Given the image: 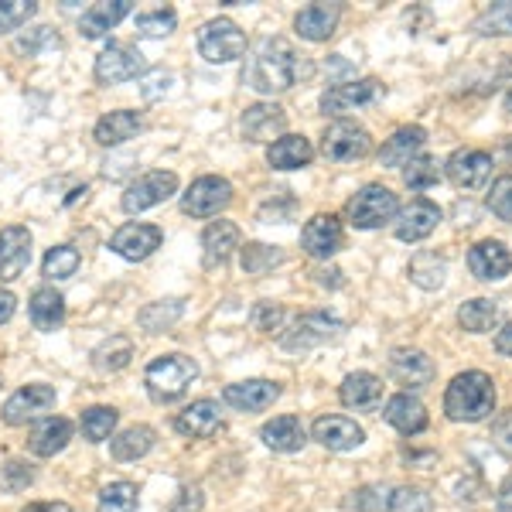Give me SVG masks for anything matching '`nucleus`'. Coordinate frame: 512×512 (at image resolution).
<instances>
[{
    "label": "nucleus",
    "instance_id": "nucleus-13",
    "mask_svg": "<svg viewBox=\"0 0 512 512\" xmlns=\"http://www.w3.org/2000/svg\"><path fill=\"white\" fill-rule=\"evenodd\" d=\"M492 154L485 151H475V147H461V151H454L448 164H444V171H448L451 185L465 188V192H475V188H482L485 181L492 178Z\"/></svg>",
    "mask_w": 512,
    "mask_h": 512
},
{
    "label": "nucleus",
    "instance_id": "nucleus-41",
    "mask_svg": "<svg viewBox=\"0 0 512 512\" xmlns=\"http://www.w3.org/2000/svg\"><path fill=\"white\" fill-rule=\"evenodd\" d=\"M475 31L485 38H506L512 35V0H502V4L485 7L475 18Z\"/></svg>",
    "mask_w": 512,
    "mask_h": 512
},
{
    "label": "nucleus",
    "instance_id": "nucleus-24",
    "mask_svg": "<svg viewBox=\"0 0 512 512\" xmlns=\"http://www.w3.org/2000/svg\"><path fill=\"white\" fill-rule=\"evenodd\" d=\"M386 424L396 427L400 434L414 437L420 431H427V424H431V417H427V407L417 400V396L410 393H396L390 396V403H386Z\"/></svg>",
    "mask_w": 512,
    "mask_h": 512
},
{
    "label": "nucleus",
    "instance_id": "nucleus-56",
    "mask_svg": "<svg viewBox=\"0 0 512 512\" xmlns=\"http://www.w3.org/2000/svg\"><path fill=\"white\" fill-rule=\"evenodd\" d=\"M492 441L499 444L502 451L512 454V410H506V414H499L492 420Z\"/></svg>",
    "mask_w": 512,
    "mask_h": 512
},
{
    "label": "nucleus",
    "instance_id": "nucleus-22",
    "mask_svg": "<svg viewBox=\"0 0 512 512\" xmlns=\"http://www.w3.org/2000/svg\"><path fill=\"white\" fill-rule=\"evenodd\" d=\"M468 270L478 280H502L512 270V253L506 243L499 239H482V243L472 246L468 253Z\"/></svg>",
    "mask_w": 512,
    "mask_h": 512
},
{
    "label": "nucleus",
    "instance_id": "nucleus-51",
    "mask_svg": "<svg viewBox=\"0 0 512 512\" xmlns=\"http://www.w3.org/2000/svg\"><path fill=\"white\" fill-rule=\"evenodd\" d=\"M38 4L31 0H0V31H14L35 18Z\"/></svg>",
    "mask_w": 512,
    "mask_h": 512
},
{
    "label": "nucleus",
    "instance_id": "nucleus-50",
    "mask_svg": "<svg viewBox=\"0 0 512 512\" xmlns=\"http://www.w3.org/2000/svg\"><path fill=\"white\" fill-rule=\"evenodd\" d=\"M386 502H390V485H362V489L352 492L349 509H355V512H386Z\"/></svg>",
    "mask_w": 512,
    "mask_h": 512
},
{
    "label": "nucleus",
    "instance_id": "nucleus-48",
    "mask_svg": "<svg viewBox=\"0 0 512 512\" xmlns=\"http://www.w3.org/2000/svg\"><path fill=\"white\" fill-rule=\"evenodd\" d=\"M31 482H35V468H31L28 461H21V458H7L4 465H0V492L18 495V492L28 489Z\"/></svg>",
    "mask_w": 512,
    "mask_h": 512
},
{
    "label": "nucleus",
    "instance_id": "nucleus-45",
    "mask_svg": "<svg viewBox=\"0 0 512 512\" xmlns=\"http://www.w3.org/2000/svg\"><path fill=\"white\" fill-rule=\"evenodd\" d=\"M403 181H407V188H414V192H424V188H434L437 181H441V164L437 158H427V154H420L403 168Z\"/></svg>",
    "mask_w": 512,
    "mask_h": 512
},
{
    "label": "nucleus",
    "instance_id": "nucleus-46",
    "mask_svg": "<svg viewBox=\"0 0 512 512\" xmlns=\"http://www.w3.org/2000/svg\"><path fill=\"white\" fill-rule=\"evenodd\" d=\"M178 24V14L171 7H154V11L137 14V35L144 38H168Z\"/></svg>",
    "mask_w": 512,
    "mask_h": 512
},
{
    "label": "nucleus",
    "instance_id": "nucleus-55",
    "mask_svg": "<svg viewBox=\"0 0 512 512\" xmlns=\"http://www.w3.org/2000/svg\"><path fill=\"white\" fill-rule=\"evenodd\" d=\"M202 489L198 485H185L178 495H175V502H171V512H198L202 509Z\"/></svg>",
    "mask_w": 512,
    "mask_h": 512
},
{
    "label": "nucleus",
    "instance_id": "nucleus-61",
    "mask_svg": "<svg viewBox=\"0 0 512 512\" xmlns=\"http://www.w3.org/2000/svg\"><path fill=\"white\" fill-rule=\"evenodd\" d=\"M315 277H318L321 287H338V284H342V274H338L335 267L332 270H321V274H315Z\"/></svg>",
    "mask_w": 512,
    "mask_h": 512
},
{
    "label": "nucleus",
    "instance_id": "nucleus-8",
    "mask_svg": "<svg viewBox=\"0 0 512 512\" xmlns=\"http://www.w3.org/2000/svg\"><path fill=\"white\" fill-rule=\"evenodd\" d=\"M321 154L328 161H362L373 154V137L352 120H335L321 137Z\"/></svg>",
    "mask_w": 512,
    "mask_h": 512
},
{
    "label": "nucleus",
    "instance_id": "nucleus-11",
    "mask_svg": "<svg viewBox=\"0 0 512 512\" xmlns=\"http://www.w3.org/2000/svg\"><path fill=\"white\" fill-rule=\"evenodd\" d=\"M178 192V175L175 171H147L144 178H137L134 185L123 192V212H144L154 209V205L168 202L171 195Z\"/></svg>",
    "mask_w": 512,
    "mask_h": 512
},
{
    "label": "nucleus",
    "instance_id": "nucleus-31",
    "mask_svg": "<svg viewBox=\"0 0 512 512\" xmlns=\"http://www.w3.org/2000/svg\"><path fill=\"white\" fill-rule=\"evenodd\" d=\"M69 441H72V420L45 417L35 431H31L28 448H31V454H38V458H55L59 451H65Z\"/></svg>",
    "mask_w": 512,
    "mask_h": 512
},
{
    "label": "nucleus",
    "instance_id": "nucleus-21",
    "mask_svg": "<svg viewBox=\"0 0 512 512\" xmlns=\"http://www.w3.org/2000/svg\"><path fill=\"white\" fill-rule=\"evenodd\" d=\"M277 396L280 386L270 383V379H246V383H233L222 390V400L236 410H246V414H260V410L274 407Z\"/></svg>",
    "mask_w": 512,
    "mask_h": 512
},
{
    "label": "nucleus",
    "instance_id": "nucleus-9",
    "mask_svg": "<svg viewBox=\"0 0 512 512\" xmlns=\"http://www.w3.org/2000/svg\"><path fill=\"white\" fill-rule=\"evenodd\" d=\"M386 96V86L379 79H352V82H335L325 96H321V110L325 113H352V110H366V106H376L379 99Z\"/></svg>",
    "mask_w": 512,
    "mask_h": 512
},
{
    "label": "nucleus",
    "instance_id": "nucleus-10",
    "mask_svg": "<svg viewBox=\"0 0 512 512\" xmlns=\"http://www.w3.org/2000/svg\"><path fill=\"white\" fill-rule=\"evenodd\" d=\"M229 202H233V185L219 175H205L192 181V188L181 195V212L195 219H212V216H219Z\"/></svg>",
    "mask_w": 512,
    "mask_h": 512
},
{
    "label": "nucleus",
    "instance_id": "nucleus-49",
    "mask_svg": "<svg viewBox=\"0 0 512 512\" xmlns=\"http://www.w3.org/2000/svg\"><path fill=\"white\" fill-rule=\"evenodd\" d=\"M427 509H431V495H427L424 489H410V485L390 489L386 512H427Z\"/></svg>",
    "mask_w": 512,
    "mask_h": 512
},
{
    "label": "nucleus",
    "instance_id": "nucleus-39",
    "mask_svg": "<svg viewBox=\"0 0 512 512\" xmlns=\"http://www.w3.org/2000/svg\"><path fill=\"white\" fill-rule=\"evenodd\" d=\"M62 48V38L55 35L52 28H31L24 31L21 38H14V52L24 55V59H45V55H55Z\"/></svg>",
    "mask_w": 512,
    "mask_h": 512
},
{
    "label": "nucleus",
    "instance_id": "nucleus-2",
    "mask_svg": "<svg viewBox=\"0 0 512 512\" xmlns=\"http://www.w3.org/2000/svg\"><path fill=\"white\" fill-rule=\"evenodd\" d=\"M444 414L451 420H465V424H478L489 414H495V383L492 376L468 369L451 379V386L444 390Z\"/></svg>",
    "mask_w": 512,
    "mask_h": 512
},
{
    "label": "nucleus",
    "instance_id": "nucleus-52",
    "mask_svg": "<svg viewBox=\"0 0 512 512\" xmlns=\"http://www.w3.org/2000/svg\"><path fill=\"white\" fill-rule=\"evenodd\" d=\"M284 308L280 304H274V301H260L253 308V328L256 332H267V335H274V332H280V325H284Z\"/></svg>",
    "mask_w": 512,
    "mask_h": 512
},
{
    "label": "nucleus",
    "instance_id": "nucleus-7",
    "mask_svg": "<svg viewBox=\"0 0 512 512\" xmlns=\"http://www.w3.org/2000/svg\"><path fill=\"white\" fill-rule=\"evenodd\" d=\"M342 332H345V325L335 315L311 311V315H301L284 335H280V345H284L287 352H308V349H318V345H325V342H335Z\"/></svg>",
    "mask_w": 512,
    "mask_h": 512
},
{
    "label": "nucleus",
    "instance_id": "nucleus-6",
    "mask_svg": "<svg viewBox=\"0 0 512 512\" xmlns=\"http://www.w3.org/2000/svg\"><path fill=\"white\" fill-rule=\"evenodd\" d=\"M198 52H202V59L212 65L236 62L246 55V35L239 31L236 21L216 18V21L202 24V31H198Z\"/></svg>",
    "mask_w": 512,
    "mask_h": 512
},
{
    "label": "nucleus",
    "instance_id": "nucleus-3",
    "mask_svg": "<svg viewBox=\"0 0 512 512\" xmlns=\"http://www.w3.org/2000/svg\"><path fill=\"white\" fill-rule=\"evenodd\" d=\"M198 379V362L188 359V355H161L147 366L144 383L147 393L154 396L158 403H171L178 396H185V390Z\"/></svg>",
    "mask_w": 512,
    "mask_h": 512
},
{
    "label": "nucleus",
    "instance_id": "nucleus-12",
    "mask_svg": "<svg viewBox=\"0 0 512 512\" xmlns=\"http://www.w3.org/2000/svg\"><path fill=\"white\" fill-rule=\"evenodd\" d=\"M55 407V390L45 383H31V386H21L11 400L4 403V420L11 427H21L28 420H41L48 417Z\"/></svg>",
    "mask_w": 512,
    "mask_h": 512
},
{
    "label": "nucleus",
    "instance_id": "nucleus-37",
    "mask_svg": "<svg viewBox=\"0 0 512 512\" xmlns=\"http://www.w3.org/2000/svg\"><path fill=\"white\" fill-rule=\"evenodd\" d=\"M130 359H134V342L127 335H110L93 352V366L99 373H120V369L130 366Z\"/></svg>",
    "mask_w": 512,
    "mask_h": 512
},
{
    "label": "nucleus",
    "instance_id": "nucleus-17",
    "mask_svg": "<svg viewBox=\"0 0 512 512\" xmlns=\"http://www.w3.org/2000/svg\"><path fill=\"white\" fill-rule=\"evenodd\" d=\"M311 437L328 451H355L362 441H366V431L355 424L352 417H342V414H328V417H318L311 424Z\"/></svg>",
    "mask_w": 512,
    "mask_h": 512
},
{
    "label": "nucleus",
    "instance_id": "nucleus-32",
    "mask_svg": "<svg viewBox=\"0 0 512 512\" xmlns=\"http://www.w3.org/2000/svg\"><path fill=\"white\" fill-rule=\"evenodd\" d=\"M379 396H383V379L373 373H352L338 386V400L349 410H373Z\"/></svg>",
    "mask_w": 512,
    "mask_h": 512
},
{
    "label": "nucleus",
    "instance_id": "nucleus-42",
    "mask_svg": "<svg viewBox=\"0 0 512 512\" xmlns=\"http://www.w3.org/2000/svg\"><path fill=\"white\" fill-rule=\"evenodd\" d=\"M117 410L113 407H89L86 414H82V437L86 441H93V444H99V441H106V437L113 434V427H117Z\"/></svg>",
    "mask_w": 512,
    "mask_h": 512
},
{
    "label": "nucleus",
    "instance_id": "nucleus-59",
    "mask_svg": "<svg viewBox=\"0 0 512 512\" xmlns=\"http://www.w3.org/2000/svg\"><path fill=\"white\" fill-rule=\"evenodd\" d=\"M21 512H72L69 502H31Z\"/></svg>",
    "mask_w": 512,
    "mask_h": 512
},
{
    "label": "nucleus",
    "instance_id": "nucleus-28",
    "mask_svg": "<svg viewBox=\"0 0 512 512\" xmlns=\"http://www.w3.org/2000/svg\"><path fill=\"white\" fill-rule=\"evenodd\" d=\"M140 130H144V117H140V113L113 110L96 123L93 137H96L99 147H120V144H127V140H134Z\"/></svg>",
    "mask_w": 512,
    "mask_h": 512
},
{
    "label": "nucleus",
    "instance_id": "nucleus-40",
    "mask_svg": "<svg viewBox=\"0 0 512 512\" xmlns=\"http://www.w3.org/2000/svg\"><path fill=\"white\" fill-rule=\"evenodd\" d=\"M444 277H448V267H444V260H437V253H417L410 260V280L424 291H437Z\"/></svg>",
    "mask_w": 512,
    "mask_h": 512
},
{
    "label": "nucleus",
    "instance_id": "nucleus-14",
    "mask_svg": "<svg viewBox=\"0 0 512 512\" xmlns=\"http://www.w3.org/2000/svg\"><path fill=\"white\" fill-rule=\"evenodd\" d=\"M437 226H441V209L431 198H414V202L396 212V239H403V243H420Z\"/></svg>",
    "mask_w": 512,
    "mask_h": 512
},
{
    "label": "nucleus",
    "instance_id": "nucleus-30",
    "mask_svg": "<svg viewBox=\"0 0 512 512\" xmlns=\"http://www.w3.org/2000/svg\"><path fill=\"white\" fill-rule=\"evenodd\" d=\"M311 158H315V147H311V140L301 134H284L267 147V161H270V168H277V171L308 168Z\"/></svg>",
    "mask_w": 512,
    "mask_h": 512
},
{
    "label": "nucleus",
    "instance_id": "nucleus-43",
    "mask_svg": "<svg viewBox=\"0 0 512 512\" xmlns=\"http://www.w3.org/2000/svg\"><path fill=\"white\" fill-rule=\"evenodd\" d=\"M96 512H137V485L134 482H113L99 492Z\"/></svg>",
    "mask_w": 512,
    "mask_h": 512
},
{
    "label": "nucleus",
    "instance_id": "nucleus-1",
    "mask_svg": "<svg viewBox=\"0 0 512 512\" xmlns=\"http://www.w3.org/2000/svg\"><path fill=\"white\" fill-rule=\"evenodd\" d=\"M301 76H308V69H304V55H297L287 38L256 41L253 52L246 55V65H243V82L260 96L287 93V89H291Z\"/></svg>",
    "mask_w": 512,
    "mask_h": 512
},
{
    "label": "nucleus",
    "instance_id": "nucleus-18",
    "mask_svg": "<svg viewBox=\"0 0 512 512\" xmlns=\"http://www.w3.org/2000/svg\"><path fill=\"white\" fill-rule=\"evenodd\" d=\"M31 263V233L24 226H7L0 233V280L11 284Z\"/></svg>",
    "mask_w": 512,
    "mask_h": 512
},
{
    "label": "nucleus",
    "instance_id": "nucleus-29",
    "mask_svg": "<svg viewBox=\"0 0 512 512\" xmlns=\"http://www.w3.org/2000/svg\"><path fill=\"white\" fill-rule=\"evenodd\" d=\"M236 250H239V226H236V222L219 219V222H212V226L202 233V260H205V267H219V263H226Z\"/></svg>",
    "mask_w": 512,
    "mask_h": 512
},
{
    "label": "nucleus",
    "instance_id": "nucleus-16",
    "mask_svg": "<svg viewBox=\"0 0 512 512\" xmlns=\"http://www.w3.org/2000/svg\"><path fill=\"white\" fill-rule=\"evenodd\" d=\"M342 222H338V216H332V212H318L315 219L304 226L301 233V246L308 256H315V260H332V256L342 250Z\"/></svg>",
    "mask_w": 512,
    "mask_h": 512
},
{
    "label": "nucleus",
    "instance_id": "nucleus-20",
    "mask_svg": "<svg viewBox=\"0 0 512 512\" xmlns=\"http://www.w3.org/2000/svg\"><path fill=\"white\" fill-rule=\"evenodd\" d=\"M287 130V113L277 103H256L243 113V134L253 144H274Z\"/></svg>",
    "mask_w": 512,
    "mask_h": 512
},
{
    "label": "nucleus",
    "instance_id": "nucleus-44",
    "mask_svg": "<svg viewBox=\"0 0 512 512\" xmlns=\"http://www.w3.org/2000/svg\"><path fill=\"white\" fill-rule=\"evenodd\" d=\"M181 315V301H158V304H147L144 311H140V328L151 335L164 332V328H171Z\"/></svg>",
    "mask_w": 512,
    "mask_h": 512
},
{
    "label": "nucleus",
    "instance_id": "nucleus-58",
    "mask_svg": "<svg viewBox=\"0 0 512 512\" xmlns=\"http://www.w3.org/2000/svg\"><path fill=\"white\" fill-rule=\"evenodd\" d=\"M14 308H18V297H14L11 291H4V287H0V325L14 318Z\"/></svg>",
    "mask_w": 512,
    "mask_h": 512
},
{
    "label": "nucleus",
    "instance_id": "nucleus-57",
    "mask_svg": "<svg viewBox=\"0 0 512 512\" xmlns=\"http://www.w3.org/2000/svg\"><path fill=\"white\" fill-rule=\"evenodd\" d=\"M495 352L509 355V359H512V321H509V325H502L499 332H495Z\"/></svg>",
    "mask_w": 512,
    "mask_h": 512
},
{
    "label": "nucleus",
    "instance_id": "nucleus-36",
    "mask_svg": "<svg viewBox=\"0 0 512 512\" xmlns=\"http://www.w3.org/2000/svg\"><path fill=\"white\" fill-rule=\"evenodd\" d=\"M154 441H158L154 427L137 424V427H127V431H123L120 437H113V441H110V454L117 461H137V458H144V454L154 448Z\"/></svg>",
    "mask_w": 512,
    "mask_h": 512
},
{
    "label": "nucleus",
    "instance_id": "nucleus-26",
    "mask_svg": "<svg viewBox=\"0 0 512 512\" xmlns=\"http://www.w3.org/2000/svg\"><path fill=\"white\" fill-rule=\"evenodd\" d=\"M260 441L267 444L270 451L294 454V451L304 448V441H308V431H304V424L294 414H284V417L267 420V424L260 427Z\"/></svg>",
    "mask_w": 512,
    "mask_h": 512
},
{
    "label": "nucleus",
    "instance_id": "nucleus-60",
    "mask_svg": "<svg viewBox=\"0 0 512 512\" xmlns=\"http://www.w3.org/2000/svg\"><path fill=\"white\" fill-rule=\"evenodd\" d=\"M495 506H499V512H512V478L502 482L499 495H495Z\"/></svg>",
    "mask_w": 512,
    "mask_h": 512
},
{
    "label": "nucleus",
    "instance_id": "nucleus-23",
    "mask_svg": "<svg viewBox=\"0 0 512 512\" xmlns=\"http://www.w3.org/2000/svg\"><path fill=\"white\" fill-rule=\"evenodd\" d=\"M424 144H427L424 127H400L390 140H383V147H379V164H383V168H407L410 161L420 158Z\"/></svg>",
    "mask_w": 512,
    "mask_h": 512
},
{
    "label": "nucleus",
    "instance_id": "nucleus-54",
    "mask_svg": "<svg viewBox=\"0 0 512 512\" xmlns=\"http://www.w3.org/2000/svg\"><path fill=\"white\" fill-rule=\"evenodd\" d=\"M171 89V72L164 69H151L147 76H140V96L147 99V103H154V99H161L164 93Z\"/></svg>",
    "mask_w": 512,
    "mask_h": 512
},
{
    "label": "nucleus",
    "instance_id": "nucleus-35",
    "mask_svg": "<svg viewBox=\"0 0 512 512\" xmlns=\"http://www.w3.org/2000/svg\"><path fill=\"white\" fill-rule=\"evenodd\" d=\"M499 321H502V311H499V304L489 301V297H475V301H465L458 308V325L472 335L492 332Z\"/></svg>",
    "mask_w": 512,
    "mask_h": 512
},
{
    "label": "nucleus",
    "instance_id": "nucleus-62",
    "mask_svg": "<svg viewBox=\"0 0 512 512\" xmlns=\"http://www.w3.org/2000/svg\"><path fill=\"white\" fill-rule=\"evenodd\" d=\"M506 110L512 113V82H509V89H506Z\"/></svg>",
    "mask_w": 512,
    "mask_h": 512
},
{
    "label": "nucleus",
    "instance_id": "nucleus-53",
    "mask_svg": "<svg viewBox=\"0 0 512 512\" xmlns=\"http://www.w3.org/2000/svg\"><path fill=\"white\" fill-rule=\"evenodd\" d=\"M489 209L502 222H512V175L495 178V185H492V192H489Z\"/></svg>",
    "mask_w": 512,
    "mask_h": 512
},
{
    "label": "nucleus",
    "instance_id": "nucleus-33",
    "mask_svg": "<svg viewBox=\"0 0 512 512\" xmlns=\"http://www.w3.org/2000/svg\"><path fill=\"white\" fill-rule=\"evenodd\" d=\"M28 315L38 332H55L65 321V297L55 287H38L28 301Z\"/></svg>",
    "mask_w": 512,
    "mask_h": 512
},
{
    "label": "nucleus",
    "instance_id": "nucleus-27",
    "mask_svg": "<svg viewBox=\"0 0 512 512\" xmlns=\"http://www.w3.org/2000/svg\"><path fill=\"white\" fill-rule=\"evenodd\" d=\"M338 18H342V7L338 4H311L304 11H297L294 28L304 41H328L335 35Z\"/></svg>",
    "mask_w": 512,
    "mask_h": 512
},
{
    "label": "nucleus",
    "instance_id": "nucleus-5",
    "mask_svg": "<svg viewBox=\"0 0 512 512\" xmlns=\"http://www.w3.org/2000/svg\"><path fill=\"white\" fill-rule=\"evenodd\" d=\"M93 76L99 86H120V82L147 76V59L140 55L137 45H130V41H110V45L99 52Z\"/></svg>",
    "mask_w": 512,
    "mask_h": 512
},
{
    "label": "nucleus",
    "instance_id": "nucleus-25",
    "mask_svg": "<svg viewBox=\"0 0 512 512\" xmlns=\"http://www.w3.org/2000/svg\"><path fill=\"white\" fill-rule=\"evenodd\" d=\"M222 427V414H219V403L216 400H195L192 407H185L181 414L175 417V431L181 437H212Z\"/></svg>",
    "mask_w": 512,
    "mask_h": 512
},
{
    "label": "nucleus",
    "instance_id": "nucleus-4",
    "mask_svg": "<svg viewBox=\"0 0 512 512\" xmlns=\"http://www.w3.org/2000/svg\"><path fill=\"white\" fill-rule=\"evenodd\" d=\"M396 212H400V202H396V195L383 185L359 188V192L349 198V205H345V216H349L355 229H379L390 219H396Z\"/></svg>",
    "mask_w": 512,
    "mask_h": 512
},
{
    "label": "nucleus",
    "instance_id": "nucleus-34",
    "mask_svg": "<svg viewBox=\"0 0 512 512\" xmlns=\"http://www.w3.org/2000/svg\"><path fill=\"white\" fill-rule=\"evenodd\" d=\"M130 7H134L130 0H103V4H93L79 21L82 38H103L106 31L117 28V24L127 18Z\"/></svg>",
    "mask_w": 512,
    "mask_h": 512
},
{
    "label": "nucleus",
    "instance_id": "nucleus-15",
    "mask_svg": "<svg viewBox=\"0 0 512 512\" xmlns=\"http://www.w3.org/2000/svg\"><path fill=\"white\" fill-rule=\"evenodd\" d=\"M164 233L158 226H151V222H127V226H120L117 233L110 239V250L120 253L123 260H147L154 250L161 246Z\"/></svg>",
    "mask_w": 512,
    "mask_h": 512
},
{
    "label": "nucleus",
    "instance_id": "nucleus-38",
    "mask_svg": "<svg viewBox=\"0 0 512 512\" xmlns=\"http://www.w3.org/2000/svg\"><path fill=\"white\" fill-rule=\"evenodd\" d=\"M280 263H284V250H280V246L246 243L243 250H239V267H243V274H250V277L270 274V270L280 267Z\"/></svg>",
    "mask_w": 512,
    "mask_h": 512
},
{
    "label": "nucleus",
    "instance_id": "nucleus-19",
    "mask_svg": "<svg viewBox=\"0 0 512 512\" xmlns=\"http://www.w3.org/2000/svg\"><path fill=\"white\" fill-rule=\"evenodd\" d=\"M390 373L400 386H410V390H420V386L434 383L437 369L434 359L420 349H393L390 352Z\"/></svg>",
    "mask_w": 512,
    "mask_h": 512
},
{
    "label": "nucleus",
    "instance_id": "nucleus-47",
    "mask_svg": "<svg viewBox=\"0 0 512 512\" xmlns=\"http://www.w3.org/2000/svg\"><path fill=\"white\" fill-rule=\"evenodd\" d=\"M79 263H82L79 250H72V246H52V250L45 253L41 270H45V277H52V280H65V277L76 274Z\"/></svg>",
    "mask_w": 512,
    "mask_h": 512
}]
</instances>
